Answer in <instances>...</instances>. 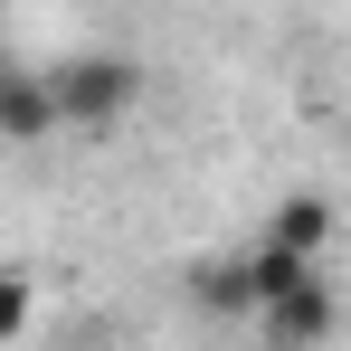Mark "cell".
<instances>
[{
  "instance_id": "5",
  "label": "cell",
  "mask_w": 351,
  "mask_h": 351,
  "mask_svg": "<svg viewBox=\"0 0 351 351\" xmlns=\"http://www.w3.org/2000/svg\"><path fill=\"white\" fill-rule=\"evenodd\" d=\"M190 304H199V313H228V323H256V276H247V256L199 266V276H190Z\"/></svg>"
},
{
  "instance_id": "7",
  "label": "cell",
  "mask_w": 351,
  "mask_h": 351,
  "mask_svg": "<svg viewBox=\"0 0 351 351\" xmlns=\"http://www.w3.org/2000/svg\"><path fill=\"white\" fill-rule=\"evenodd\" d=\"M29 304H38V285H29L19 266H0V342H19V332H29Z\"/></svg>"
},
{
  "instance_id": "6",
  "label": "cell",
  "mask_w": 351,
  "mask_h": 351,
  "mask_svg": "<svg viewBox=\"0 0 351 351\" xmlns=\"http://www.w3.org/2000/svg\"><path fill=\"white\" fill-rule=\"evenodd\" d=\"M247 276H256V313H266L276 294L313 285V276H323V256H294V247H276V237H256V247H247Z\"/></svg>"
},
{
  "instance_id": "1",
  "label": "cell",
  "mask_w": 351,
  "mask_h": 351,
  "mask_svg": "<svg viewBox=\"0 0 351 351\" xmlns=\"http://www.w3.org/2000/svg\"><path fill=\"white\" fill-rule=\"evenodd\" d=\"M48 95H58L66 133H114V123L143 105V58H123V48H76V58L48 66Z\"/></svg>"
},
{
  "instance_id": "3",
  "label": "cell",
  "mask_w": 351,
  "mask_h": 351,
  "mask_svg": "<svg viewBox=\"0 0 351 351\" xmlns=\"http://www.w3.org/2000/svg\"><path fill=\"white\" fill-rule=\"evenodd\" d=\"M58 123V95H48V66H0V143L10 152H38Z\"/></svg>"
},
{
  "instance_id": "2",
  "label": "cell",
  "mask_w": 351,
  "mask_h": 351,
  "mask_svg": "<svg viewBox=\"0 0 351 351\" xmlns=\"http://www.w3.org/2000/svg\"><path fill=\"white\" fill-rule=\"evenodd\" d=\"M342 332V304H332V285L313 276V285H294V294H276L266 313H256V342L266 351H323Z\"/></svg>"
},
{
  "instance_id": "8",
  "label": "cell",
  "mask_w": 351,
  "mask_h": 351,
  "mask_svg": "<svg viewBox=\"0 0 351 351\" xmlns=\"http://www.w3.org/2000/svg\"><path fill=\"white\" fill-rule=\"evenodd\" d=\"M256 351H266V342H256Z\"/></svg>"
},
{
  "instance_id": "4",
  "label": "cell",
  "mask_w": 351,
  "mask_h": 351,
  "mask_svg": "<svg viewBox=\"0 0 351 351\" xmlns=\"http://www.w3.org/2000/svg\"><path fill=\"white\" fill-rule=\"evenodd\" d=\"M266 237L294 247V256H323V247H332V199H323V190H285V199L266 209Z\"/></svg>"
}]
</instances>
